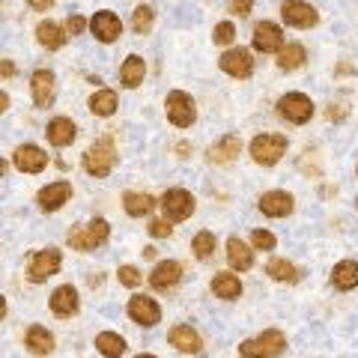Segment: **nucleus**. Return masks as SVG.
<instances>
[{
  "label": "nucleus",
  "instance_id": "f3484780",
  "mask_svg": "<svg viewBox=\"0 0 358 358\" xmlns=\"http://www.w3.org/2000/svg\"><path fill=\"white\" fill-rule=\"evenodd\" d=\"M69 197H72V185L69 182H51V185H45L42 192H39V206L45 212H54V209H60L69 203Z\"/></svg>",
  "mask_w": 358,
  "mask_h": 358
},
{
  "label": "nucleus",
  "instance_id": "c85d7f7f",
  "mask_svg": "<svg viewBox=\"0 0 358 358\" xmlns=\"http://www.w3.org/2000/svg\"><path fill=\"white\" fill-rule=\"evenodd\" d=\"M117 105H120V99L114 90H96V93L90 96V110H93L96 117H110L117 110Z\"/></svg>",
  "mask_w": 358,
  "mask_h": 358
},
{
  "label": "nucleus",
  "instance_id": "49530a36",
  "mask_svg": "<svg viewBox=\"0 0 358 358\" xmlns=\"http://www.w3.org/2000/svg\"><path fill=\"white\" fill-rule=\"evenodd\" d=\"M9 171V164H6V159H0V176H3Z\"/></svg>",
  "mask_w": 358,
  "mask_h": 358
},
{
  "label": "nucleus",
  "instance_id": "ea45409f",
  "mask_svg": "<svg viewBox=\"0 0 358 358\" xmlns=\"http://www.w3.org/2000/svg\"><path fill=\"white\" fill-rule=\"evenodd\" d=\"M251 6H254V0H230V13H236V15H248Z\"/></svg>",
  "mask_w": 358,
  "mask_h": 358
},
{
  "label": "nucleus",
  "instance_id": "4c0bfd02",
  "mask_svg": "<svg viewBox=\"0 0 358 358\" xmlns=\"http://www.w3.org/2000/svg\"><path fill=\"white\" fill-rule=\"evenodd\" d=\"M120 284L122 287H138L141 281H143V278H141V272H138V268H134V266H120Z\"/></svg>",
  "mask_w": 358,
  "mask_h": 358
},
{
  "label": "nucleus",
  "instance_id": "f8f14e48",
  "mask_svg": "<svg viewBox=\"0 0 358 358\" xmlns=\"http://www.w3.org/2000/svg\"><path fill=\"white\" fill-rule=\"evenodd\" d=\"M293 206H296V200L289 192H266L260 197V212L268 218H287L293 212Z\"/></svg>",
  "mask_w": 358,
  "mask_h": 358
},
{
  "label": "nucleus",
  "instance_id": "a18cd8bd",
  "mask_svg": "<svg viewBox=\"0 0 358 358\" xmlns=\"http://www.w3.org/2000/svg\"><path fill=\"white\" fill-rule=\"evenodd\" d=\"M3 317H6V299L0 296V320H3Z\"/></svg>",
  "mask_w": 358,
  "mask_h": 358
},
{
  "label": "nucleus",
  "instance_id": "393cba45",
  "mask_svg": "<svg viewBox=\"0 0 358 358\" xmlns=\"http://www.w3.org/2000/svg\"><path fill=\"white\" fill-rule=\"evenodd\" d=\"M331 284L338 289H355L358 287V263L355 260H341L331 272Z\"/></svg>",
  "mask_w": 358,
  "mask_h": 358
},
{
  "label": "nucleus",
  "instance_id": "de8ad7c7",
  "mask_svg": "<svg viewBox=\"0 0 358 358\" xmlns=\"http://www.w3.org/2000/svg\"><path fill=\"white\" fill-rule=\"evenodd\" d=\"M138 358H155V355H138Z\"/></svg>",
  "mask_w": 358,
  "mask_h": 358
},
{
  "label": "nucleus",
  "instance_id": "4468645a",
  "mask_svg": "<svg viewBox=\"0 0 358 358\" xmlns=\"http://www.w3.org/2000/svg\"><path fill=\"white\" fill-rule=\"evenodd\" d=\"M129 317L138 322V326H155V322L162 320V310L150 296H134L129 301Z\"/></svg>",
  "mask_w": 358,
  "mask_h": 358
},
{
  "label": "nucleus",
  "instance_id": "2f4dec72",
  "mask_svg": "<svg viewBox=\"0 0 358 358\" xmlns=\"http://www.w3.org/2000/svg\"><path fill=\"white\" fill-rule=\"evenodd\" d=\"M305 63V48H301L299 42H289V45H281V54H278V66L281 69H299V66Z\"/></svg>",
  "mask_w": 358,
  "mask_h": 358
},
{
  "label": "nucleus",
  "instance_id": "9d476101",
  "mask_svg": "<svg viewBox=\"0 0 358 358\" xmlns=\"http://www.w3.org/2000/svg\"><path fill=\"white\" fill-rule=\"evenodd\" d=\"M30 90H33V102H36V108H51V105H54V96H57L54 72H48V69L33 72V78H30Z\"/></svg>",
  "mask_w": 358,
  "mask_h": 358
},
{
  "label": "nucleus",
  "instance_id": "a211bd4d",
  "mask_svg": "<svg viewBox=\"0 0 358 358\" xmlns=\"http://www.w3.org/2000/svg\"><path fill=\"white\" fill-rule=\"evenodd\" d=\"M221 69L233 75V78H248L251 69H254V63H251V51H245V48H233L227 51L221 57Z\"/></svg>",
  "mask_w": 358,
  "mask_h": 358
},
{
  "label": "nucleus",
  "instance_id": "c03bdc74",
  "mask_svg": "<svg viewBox=\"0 0 358 358\" xmlns=\"http://www.w3.org/2000/svg\"><path fill=\"white\" fill-rule=\"evenodd\" d=\"M9 108V96L3 93V90H0V114H3V110Z\"/></svg>",
  "mask_w": 358,
  "mask_h": 358
},
{
  "label": "nucleus",
  "instance_id": "cd10ccee",
  "mask_svg": "<svg viewBox=\"0 0 358 358\" xmlns=\"http://www.w3.org/2000/svg\"><path fill=\"white\" fill-rule=\"evenodd\" d=\"M236 155H239V138L236 134H224L215 147L209 150V159L215 164H227V162L236 159Z\"/></svg>",
  "mask_w": 358,
  "mask_h": 358
},
{
  "label": "nucleus",
  "instance_id": "c756f323",
  "mask_svg": "<svg viewBox=\"0 0 358 358\" xmlns=\"http://www.w3.org/2000/svg\"><path fill=\"white\" fill-rule=\"evenodd\" d=\"M212 293H215L218 299H239L242 296V281L236 275L221 272V275L212 278Z\"/></svg>",
  "mask_w": 358,
  "mask_h": 358
},
{
  "label": "nucleus",
  "instance_id": "dca6fc26",
  "mask_svg": "<svg viewBox=\"0 0 358 358\" xmlns=\"http://www.w3.org/2000/svg\"><path fill=\"white\" fill-rule=\"evenodd\" d=\"M78 289L72 287V284H63V287H57L51 293V310H54V317H75L78 313Z\"/></svg>",
  "mask_w": 358,
  "mask_h": 358
},
{
  "label": "nucleus",
  "instance_id": "473e14b6",
  "mask_svg": "<svg viewBox=\"0 0 358 358\" xmlns=\"http://www.w3.org/2000/svg\"><path fill=\"white\" fill-rule=\"evenodd\" d=\"M266 272L275 278V281H284V284H293L296 278H299V272H296V266L293 263H287V260H268V266H266Z\"/></svg>",
  "mask_w": 358,
  "mask_h": 358
},
{
  "label": "nucleus",
  "instance_id": "e433bc0d",
  "mask_svg": "<svg viewBox=\"0 0 358 358\" xmlns=\"http://www.w3.org/2000/svg\"><path fill=\"white\" fill-rule=\"evenodd\" d=\"M212 39H215L218 45H233V39H236V27H233L230 21H221V24L215 27V36Z\"/></svg>",
  "mask_w": 358,
  "mask_h": 358
},
{
  "label": "nucleus",
  "instance_id": "aec40b11",
  "mask_svg": "<svg viewBox=\"0 0 358 358\" xmlns=\"http://www.w3.org/2000/svg\"><path fill=\"white\" fill-rule=\"evenodd\" d=\"M75 122L69 120V117H54L51 122H48V141L54 143V147H69V143L75 141Z\"/></svg>",
  "mask_w": 358,
  "mask_h": 358
},
{
  "label": "nucleus",
  "instance_id": "b1692460",
  "mask_svg": "<svg viewBox=\"0 0 358 358\" xmlns=\"http://www.w3.org/2000/svg\"><path fill=\"white\" fill-rule=\"evenodd\" d=\"M227 260H230V266L236 268V272H245V268H251L254 254L242 239L233 236V239H227Z\"/></svg>",
  "mask_w": 358,
  "mask_h": 358
},
{
  "label": "nucleus",
  "instance_id": "2eb2a0df",
  "mask_svg": "<svg viewBox=\"0 0 358 358\" xmlns=\"http://www.w3.org/2000/svg\"><path fill=\"white\" fill-rule=\"evenodd\" d=\"M90 30L99 42H117L122 33V21L114 13H96L93 21H90Z\"/></svg>",
  "mask_w": 358,
  "mask_h": 358
},
{
  "label": "nucleus",
  "instance_id": "7ed1b4c3",
  "mask_svg": "<svg viewBox=\"0 0 358 358\" xmlns=\"http://www.w3.org/2000/svg\"><path fill=\"white\" fill-rule=\"evenodd\" d=\"M284 152H287V138H281V134H257L251 141V159L263 167L278 164L284 159Z\"/></svg>",
  "mask_w": 358,
  "mask_h": 358
},
{
  "label": "nucleus",
  "instance_id": "a878e982",
  "mask_svg": "<svg viewBox=\"0 0 358 358\" xmlns=\"http://www.w3.org/2000/svg\"><path fill=\"white\" fill-rule=\"evenodd\" d=\"M24 343L30 352H39V355H48L54 350V334L42 326H30L27 334H24Z\"/></svg>",
  "mask_w": 358,
  "mask_h": 358
},
{
  "label": "nucleus",
  "instance_id": "6ab92c4d",
  "mask_svg": "<svg viewBox=\"0 0 358 358\" xmlns=\"http://www.w3.org/2000/svg\"><path fill=\"white\" fill-rule=\"evenodd\" d=\"M167 343L179 352H200V346H203L200 343V334L192 326H173L167 331Z\"/></svg>",
  "mask_w": 358,
  "mask_h": 358
},
{
  "label": "nucleus",
  "instance_id": "a19ab883",
  "mask_svg": "<svg viewBox=\"0 0 358 358\" xmlns=\"http://www.w3.org/2000/svg\"><path fill=\"white\" fill-rule=\"evenodd\" d=\"M69 33H72V36L84 33V18H81V15H72V18H69Z\"/></svg>",
  "mask_w": 358,
  "mask_h": 358
},
{
  "label": "nucleus",
  "instance_id": "423d86ee",
  "mask_svg": "<svg viewBox=\"0 0 358 358\" xmlns=\"http://www.w3.org/2000/svg\"><path fill=\"white\" fill-rule=\"evenodd\" d=\"M281 15H284L287 24L296 27V30L317 27V21H320V13L310 3H305V0H284V3H281Z\"/></svg>",
  "mask_w": 358,
  "mask_h": 358
},
{
  "label": "nucleus",
  "instance_id": "f704fd0d",
  "mask_svg": "<svg viewBox=\"0 0 358 358\" xmlns=\"http://www.w3.org/2000/svg\"><path fill=\"white\" fill-rule=\"evenodd\" d=\"M152 18H155V13L150 6H138V9H134V15H131V30L134 33H150Z\"/></svg>",
  "mask_w": 358,
  "mask_h": 358
},
{
  "label": "nucleus",
  "instance_id": "0eeeda50",
  "mask_svg": "<svg viewBox=\"0 0 358 358\" xmlns=\"http://www.w3.org/2000/svg\"><path fill=\"white\" fill-rule=\"evenodd\" d=\"M114 164H117V150H114V143H108V141H99L96 147L84 155V167L90 176H108Z\"/></svg>",
  "mask_w": 358,
  "mask_h": 358
},
{
  "label": "nucleus",
  "instance_id": "6e6552de",
  "mask_svg": "<svg viewBox=\"0 0 358 358\" xmlns=\"http://www.w3.org/2000/svg\"><path fill=\"white\" fill-rule=\"evenodd\" d=\"M278 110H281L284 120L299 126V122H308L313 117V102L305 93H287V96H281V102H278Z\"/></svg>",
  "mask_w": 358,
  "mask_h": 358
},
{
  "label": "nucleus",
  "instance_id": "72a5a7b5",
  "mask_svg": "<svg viewBox=\"0 0 358 358\" xmlns=\"http://www.w3.org/2000/svg\"><path fill=\"white\" fill-rule=\"evenodd\" d=\"M192 248H194L197 260H209V257L215 254V236H212L209 230H200L194 236V242H192Z\"/></svg>",
  "mask_w": 358,
  "mask_h": 358
},
{
  "label": "nucleus",
  "instance_id": "7c9ffc66",
  "mask_svg": "<svg viewBox=\"0 0 358 358\" xmlns=\"http://www.w3.org/2000/svg\"><path fill=\"white\" fill-rule=\"evenodd\" d=\"M96 346H99V352L108 358H120L126 352V341H122V334H117V331H102L96 338Z\"/></svg>",
  "mask_w": 358,
  "mask_h": 358
},
{
  "label": "nucleus",
  "instance_id": "5701e85b",
  "mask_svg": "<svg viewBox=\"0 0 358 358\" xmlns=\"http://www.w3.org/2000/svg\"><path fill=\"white\" fill-rule=\"evenodd\" d=\"M122 209H126L131 218H141V215H147V212L155 209V197L143 194V192H126L122 194Z\"/></svg>",
  "mask_w": 358,
  "mask_h": 358
},
{
  "label": "nucleus",
  "instance_id": "c9c22d12",
  "mask_svg": "<svg viewBox=\"0 0 358 358\" xmlns=\"http://www.w3.org/2000/svg\"><path fill=\"white\" fill-rule=\"evenodd\" d=\"M251 242H254L257 251H272L275 248V236L268 230H254L251 233Z\"/></svg>",
  "mask_w": 358,
  "mask_h": 358
},
{
  "label": "nucleus",
  "instance_id": "20e7f679",
  "mask_svg": "<svg viewBox=\"0 0 358 358\" xmlns=\"http://www.w3.org/2000/svg\"><path fill=\"white\" fill-rule=\"evenodd\" d=\"M164 108H167V120H171L176 129H188V126H192V122L197 120L194 99L188 96V93H182V90H173V93L167 96Z\"/></svg>",
  "mask_w": 358,
  "mask_h": 358
},
{
  "label": "nucleus",
  "instance_id": "39448f33",
  "mask_svg": "<svg viewBox=\"0 0 358 358\" xmlns=\"http://www.w3.org/2000/svg\"><path fill=\"white\" fill-rule=\"evenodd\" d=\"M162 209H164L167 221H185V218H192V212H194V197H192V192H185V188H171V192H164V197H162Z\"/></svg>",
  "mask_w": 358,
  "mask_h": 358
},
{
  "label": "nucleus",
  "instance_id": "58836bf2",
  "mask_svg": "<svg viewBox=\"0 0 358 358\" xmlns=\"http://www.w3.org/2000/svg\"><path fill=\"white\" fill-rule=\"evenodd\" d=\"M147 230H150V236H155V239H167V236H171V233H173L171 221H162V218L150 221V224H147Z\"/></svg>",
  "mask_w": 358,
  "mask_h": 358
},
{
  "label": "nucleus",
  "instance_id": "412c9836",
  "mask_svg": "<svg viewBox=\"0 0 358 358\" xmlns=\"http://www.w3.org/2000/svg\"><path fill=\"white\" fill-rule=\"evenodd\" d=\"M179 275H182V266H179L176 260H162L159 266L152 268V275H150V284L155 289H167V287H173L179 281Z\"/></svg>",
  "mask_w": 358,
  "mask_h": 358
},
{
  "label": "nucleus",
  "instance_id": "bb28decb",
  "mask_svg": "<svg viewBox=\"0 0 358 358\" xmlns=\"http://www.w3.org/2000/svg\"><path fill=\"white\" fill-rule=\"evenodd\" d=\"M143 75H147V63H143L141 57H126V63H122V69H120V81H122V87H129V90H134V87H141V81H143Z\"/></svg>",
  "mask_w": 358,
  "mask_h": 358
},
{
  "label": "nucleus",
  "instance_id": "ddd939ff",
  "mask_svg": "<svg viewBox=\"0 0 358 358\" xmlns=\"http://www.w3.org/2000/svg\"><path fill=\"white\" fill-rule=\"evenodd\" d=\"M48 164V155H45L36 143H21L15 150V167L21 173H39Z\"/></svg>",
  "mask_w": 358,
  "mask_h": 358
},
{
  "label": "nucleus",
  "instance_id": "79ce46f5",
  "mask_svg": "<svg viewBox=\"0 0 358 358\" xmlns=\"http://www.w3.org/2000/svg\"><path fill=\"white\" fill-rule=\"evenodd\" d=\"M15 63H9V60H0V75L3 78H15Z\"/></svg>",
  "mask_w": 358,
  "mask_h": 358
},
{
  "label": "nucleus",
  "instance_id": "f257e3e1",
  "mask_svg": "<svg viewBox=\"0 0 358 358\" xmlns=\"http://www.w3.org/2000/svg\"><path fill=\"white\" fill-rule=\"evenodd\" d=\"M284 350H287V338L278 329H268L260 334V338L245 341L239 346V355L242 358H278Z\"/></svg>",
  "mask_w": 358,
  "mask_h": 358
},
{
  "label": "nucleus",
  "instance_id": "37998d69",
  "mask_svg": "<svg viewBox=\"0 0 358 358\" xmlns=\"http://www.w3.org/2000/svg\"><path fill=\"white\" fill-rule=\"evenodd\" d=\"M27 3L36 9V13H45V9H51V6H54V0H27Z\"/></svg>",
  "mask_w": 358,
  "mask_h": 358
},
{
  "label": "nucleus",
  "instance_id": "1a4fd4ad",
  "mask_svg": "<svg viewBox=\"0 0 358 358\" xmlns=\"http://www.w3.org/2000/svg\"><path fill=\"white\" fill-rule=\"evenodd\" d=\"M60 263H63V257H60V251H57V248H45V251H39V254L30 260L27 278H30L33 284L48 281V278H51V275L60 268Z\"/></svg>",
  "mask_w": 358,
  "mask_h": 358
},
{
  "label": "nucleus",
  "instance_id": "f03ea898",
  "mask_svg": "<svg viewBox=\"0 0 358 358\" xmlns=\"http://www.w3.org/2000/svg\"><path fill=\"white\" fill-rule=\"evenodd\" d=\"M110 236V224L105 218H93L87 227H75L69 233V245L75 251H93L99 245H105Z\"/></svg>",
  "mask_w": 358,
  "mask_h": 358
},
{
  "label": "nucleus",
  "instance_id": "4be33fe9",
  "mask_svg": "<svg viewBox=\"0 0 358 358\" xmlns=\"http://www.w3.org/2000/svg\"><path fill=\"white\" fill-rule=\"evenodd\" d=\"M36 42L48 51H57L66 45V30L57 24V21H42V24L36 27Z\"/></svg>",
  "mask_w": 358,
  "mask_h": 358
},
{
  "label": "nucleus",
  "instance_id": "9b49d317",
  "mask_svg": "<svg viewBox=\"0 0 358 358\" xmlns=\"http://www.w3.org/2000/svg\"><path fill=\"white\" fill-rule=\"evenodd\" d=\"M281 45H284V33L275 21H260V24L254 27V48L257 51L275 54V51H281Z\"/></svg>",
  "mask_w": 358,
  "mask_h": 358
}]
</instances>
